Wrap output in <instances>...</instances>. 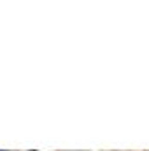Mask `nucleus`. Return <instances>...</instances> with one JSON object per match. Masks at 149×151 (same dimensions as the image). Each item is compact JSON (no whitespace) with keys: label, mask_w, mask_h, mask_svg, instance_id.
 I'll return each mask as SVG.
<instances>
[{"label":"nucleus","mask_w":149,"mask_h":151,"mask_svg":"<svg viewBox=\"0 0 149 151\" xmlns=\"http://www.w3.org/2000/svg\"><path fill=\"white\" fill-rule=\"evenodd\" d=\"M0 151H5V150H0Z\"/></svg>","instance_id":"obj_2"},{"label":"nucleus","mask_w":149,"mask_h":151,"mask_svg":"<svg viewBox=\"0 0 149 151\" xmlns=\"http://www.w3.org/2000/svg\"><path fill=\"white\" fill-rule=\"evenodd\" d=\"M98 151H137V150H98ZM144 151V150H140Z\"/></svg>","instance_id":"obj_1"}]
</instances>
